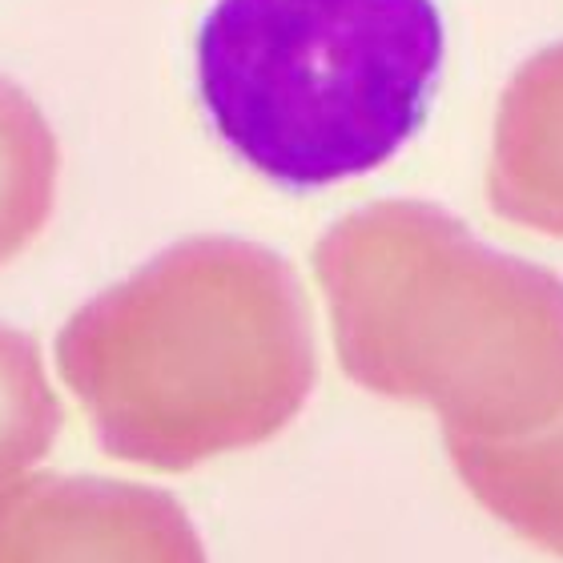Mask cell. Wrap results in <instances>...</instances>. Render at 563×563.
Masks as SVG:
<instances>
[{
	"instance_id": "2",
	"label": "cell",
	"mask_w": 563,
	"mask_h": 563,
	"mask_svg": "<svg viewBox=\"0 0 563 563\" xmlns=\"http://www.w3.org/2000/svg\"><path fill=\"white\" fill-rule=\"evenodd\" d=\"M60 150L41 106L0 77V266L21 258L57 206Z\"/></svg>"
},
{
	"instance_id": "1",
	"label": "cell",
	"mask_w": 563,
	"mask_h": 563,
	"mask_svg": "<svg viewBox=\"0 0 563 563\" xmlns=\"http://www.w3.org/2000/svg\"><path fill=\"white\" fill-rule=\"evenodd\" d=\"M443 53L434 0H218L198 29V93L254 174L322 189L422 130Z\"/></svg>"
},
{
	"instance_id": "3",
	"label": "cell",
	"mask_w": 563,
	"mask_h": 563,
	"mask_svg": "<svg viewBox=\"0 0 563 563\" xmlns=\"http://www.w3.org/2000/svg\"><path fill=\"white\" fill-rule=\"evenodd\" d=\"M60 431L41 346L24 330L0 327V483L16 479L53 451Z\"/></svg>"
}]
</instances>
